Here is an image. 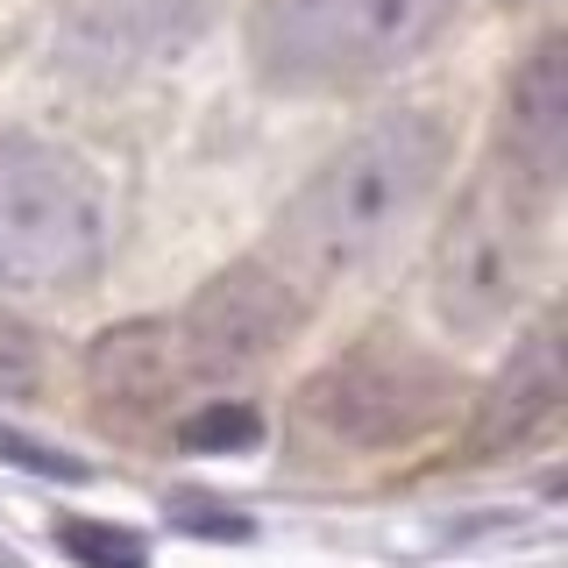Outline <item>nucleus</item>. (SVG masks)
I'll list each match as a JSON object with an SVG mask.
<instances>
[{
    "label": "nucleus",
    "mask_w": 568,
    "mask_h": 568,
    "mask_svg": "<svg viewBox=\"0 0 568 568\" xmlns=\"http://www.w3.org/2000/svg\"><path fill=\"white\" fill-rule=\"evenodd\" d=\"M440 164H448V129H440L426 106L369 121V129L355 142H342V150L298 185V200L277 213L263 263H271L292 292L348 284L369 256H384V242L419 213Z\"/></svg>",
    "instance_id": "1"
},
{
    "label": "nucleus",
    "mask_w": 568,
    "mask_h": 568,
    "mask_svg": "<svg viewBox=\"0 0 568 568\" xmlns=\"http://www.w3.org/2000/svg\"><path fill=\"white\" fill-rule=\"evenodd\" d=\"M292 320H298V292L256 256L200 284L178 313L106 327L85 348V384H93V398L129 405V413L164 405V398H185L192 384H221L256 369L292 334Z\"/></svg>",
    "instance_id": "2"
},
{
    "label": "nucleus",
    "mask_w": 568,
    "mask_h": 568,
    "mask_svg": "<svg viewBox=\"0 0 568 568\" xmlns=\"http://www.w3.org/2000/svg\"><path fill=\"white\" fill-rule=\"evenodd\" d=\"M540 206L547 192H532L519 171L497 164L476 178L469 200L455 206V221L434 242V313L455 334H497L511 313L526 306L532 277H540Z\"/></svg>",
    "instance_id": "3"
},
{
    "label": "nucleus",
    "mask_w": 568,
    "mask_h": 568,
    "mask_svg": "<svg viewBox=\"0 0 568 568\" xmlns=\"http://www.w3.org/2000/svg\"><path fill=\"white\" fill-rule=\"evenodd\" d=\"M106 256V200L79 156L36 135L0 142V284L58 292Z\"/></svg>",
    "instance_id": "4"
},
{
    "label": "nucleus",
    "mask_w": 568,
    "mask_h": 568,
    "mask_svg": "<svg viewBox=\"0 0 568 568\" xmlns=\"http://www.w3.org/2000/svg\"><path fill=\"white\" fill-rule=\"evenodd\" d=\"M455 14V0H256L248 50L284 85H342L390 71Z\"/></svg>",
    "instance_id": "5"
},
{
    "label": "nucleus",
    "mask_w": 568,
    "mask_h": 568,
    "mask_svg": "<svg viewBox=\"0 0 568 568\" xmlns=\"http://www.w3.org/2000/svg\"><path fill=\"white\" fill-rule=\"evenodd\" d=\"M455 384L413 348H355L306 384V419L348 448H398L448 413Z\"/></svg>",
    "instance_id": "6"
},
{
    "label": "nucleus",
    "mask_w": 568,
    "mask_h": 568,
    "mask_svg": "<svg viewBox=\"0 0 568 568\" xmlns=\"http://www.w3.org/2000/svg\"><path fill=\"white\" fill-rule=\"evenodd\" d=\"M206 0H71L58 22V50L71 71H93V79H114L142 58H156L164 43H178L192 22H200Z\"/></svg>",
    "instance_id": "7"
},
{
    "label": "nucleus",
    "mask_w": 568,
    "mask_h": 568,
    "mask_svg": "<svg viewBox=\"0 0 568 568\" xmlns=\"http://www.w3.org/2000/svg\"><path fill=\"white\" fill-rule=\"evenodd\" d=\"M505 171L532 192H555L568 171V43L547 36L505 93Z\"/></svg>",
    "instance_id": "8"
},
{
    "label": "nucleus",
    "mask_w": 568,
    "mask_h": 568,
    "mask_svg": "<svg viewBox=\"0 0 568 568\" xmlns=\"http://www.w3.org/2000/svg\"><path fill=\"white\" fill-rule=\"evenodd\" d=\"M561 405V334L540 327L526 334L519 355L505 363V377L490 384L484 398V426H476V455H497V448H519L526 434H540Z\"/></svg>",
    "instance_id": "9"
},
{
    "label": "nucleus",
    "mask_w": 568,
    "mask_h": 568,
    "mask_svg": "<svg viewBox=\"0 0 568 568\" xmlns=\"http://www.w3.org/2000/svg\"><path fill=\"white\" fill-rule=\"evenodd\" d=\"M178 440L200 448V455L256 448V440H263V413H256V405H242V398H213V405H200V413L178 419Z\"/></svg>",
    "instance_id": "10"
},
{
    "label": "nucleus",
    "mask_w": 568,
    "mask_h": 568,
    "mask_svg": "<svg viewBox=\"0 0 568 568\" xmlns=\"http://www.w3.org/2000/svg\"><path fill=\"white\" fill-rule=\"evenodd\" d=\"M58 547L79 568H150V547H142L129 526H100V519H64Z\"/></svg>",
    "instance_id": "11"
},
{
    "label": "nucleus",
    "mask_w": 568,
    "mask_h": 568,
    "mask_svg": "<svg viewBox=\"0 0 568 568\" xmlns=\"http://www.w3.org/2000/svg\"><path fill=\"white\" fill-rule=\"evenodd\" d=\"M36 369H43V355H36V334L22 327V320L0 313V398H22V390L36 384Z\"/></svg>",
    "instance_id": "12"
},
{
    "label": "nucleus",
    "mask_w": 568,
    "mask_h": 568,
    "mask_svg": "<svg viewBox=\"0 0 568 568\" xmlns=\"http://www.w3.org/2000/svg\"><path fill=\"white\" fill-rule=\"evenodd\" d=\"M0 455H8V462H22V469H36V476H64V484H85V462L50 455V448H36V440L8 434V426H0Z\"/></svg>",
    "instance_id": "13"
}]
</instances>
